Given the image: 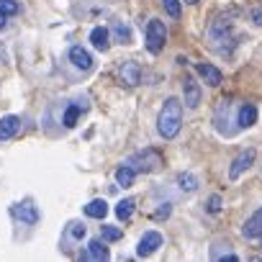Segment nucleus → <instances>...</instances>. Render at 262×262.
<instances>
[{"label": "nucleus", "instance_id": "423d86ee", "mask_svg": "<svg viewBox=\"0 0 262 262\" xmlns=\"http://www.w3.org/2000/svg\"><path fill=\"white\" fill-rule=\"evenodd\" d=\"M13 216L21 219V221L29 224V226H34V224L39 221V211H36V206H34L31 201H24V203L13 206Z\"/></svg>", "mask_w": 262, "mask_h": 262}, {"label": "nucleus", "instance_id": "ddd939ff", "mask_svg": "<svg viewBox=\"0 0 262 262\" xmlns=\"http://www.w3.org/2000/svg\"><path fill=\"white\" fill-rule=\"evenodd\" d=\"M90 41H93V47H95L98 52H105V49L111 47V34H108V29L95 26V29L90 31Z\"/></svg>", "mask_w": 262, "mask_h": 262}, {"label": "nucleus", "instance_id": "4468645a", "mask_svg": "<svg viewBox=\"0 0 262 262\" xmlns=\"http://www.w3.org/2000/svg\"><path fill=\"white\" fill-rule=\"evenodd\" d=\"M254 123H257V108L252 103H244L239 108V128H249Z\"/></svg>", "mask_w": 262, "mask_h": 262}, {"label": "nucleus", "instance_id": "2eb2a0df", "mask_svg": "<svg viewBox=\"0 0 262 262\" xmlns=\"http://www.w3.org/2000/svg\"><path fill=\"white\" fill-rule=\"evenodd\" d=\"M85 213H88L90 219H105V213H108V203H105L103 198H95V201H90V203L85 206Z\"/></svg>", "mask_w": 262, "mask_h": 262}, {"label": "nucleus", "instance_id": "412c9836", "mask_svg": "<svg viewBox=\"0 0 262 262\" xmlns=\"http://www.w3.org/2000/svg\"><path fill=\"white\" fill-rule=\"evenodd\" d=\"M0 13L3 16H16L18 13V3L16 0H0Z\"/></svg>", "mask_w": 262, "mask_h": 262}, {"label": "nucleus", "instance_id": "6ab92c4d", "mask_svg": "<svg viewBox=\"0 0 262 262\" xmlns=\"http://www.w3.org/2000/svg\"><path fill=\"white\" fill-rule=\"evenodd\" d=\"M116 183L118 185H123V188H128V185H134V170H131V167H118L116 170Z\"/></svg>", "mask_w": 262, "mask_h": 262}, {"label": "nucleus", "instance_id": "dca6fc26", "mask_svg": "<svg viewBox=\"0 0 262 262\" xmlns=\"http://www.w3.org/2000/svg\"><path fill=\"white\" fill-rule=\"evenodd\" d=\"M134 208H137V201H134V198H123V201H118V206H116V216H118L121 221H128L131 213H134Z\"/></svg>", "mask_w": 262, "mask_h": 262}, {"label": "nucleus", "instance_id": "cd10ccee", "mask_svg": "<svg viewBox=\"0 0 262 262\" xmlns=\"http://www.w3.org/2000/svg\"><path fill=\"white\" fill-rule=\"evenodd\" d=\"M6 18H8V16H3V13H0V29H6Z\"/></svg>", "mask_w": 262, "mask_h": 262}, {"label": "nucleus", "instance_id": "5701e85b", "mask_svg": "<svg viewBox=\"0 0 262 262\" xmlns=\"http://www.w3.org/2000/svg\"><path fill=\"white\" fill-rule=\"evenodd\" d=\"M67 236H70V239H75V242H80V239L85 236V224H70Z\"/></svg>", "mask_w": 262, "mask_h": 262}, {"label": "nucleus", "instance_id": "20e7f679", "mask_svg": "<svg viewBox=\"0 0 262 262\" xmlns=\"http://www.w3.org/2000/svg\"><path fill=\"white\" fill-rule=\"evenodd\" d=\"M160 247H162V234H160V231H147V234L139 239L137 254H139V257H152Z\"/></svg>", "mask_w": 262, "mask_h": 262}, {"label": "nucleus", "instance_id": "f8f14e48", "mask_svg": "<svg viewBox=\"0 0 262 262\" xmlns=\"http://www.w3.org/2000/svg\"><path fill=\"white\" fill-rule=\"evenodd\" d=\"M121 80L126 85H139L142 82V67L137 62H123L121 67Z\"/></svg>", "mask_w": 262, "mask_h": 262}, {"label": "nucleus", "instance_id": "c756f323", "mask_svg": "<svg viewBox=\"0 0 262 262\" xmlns=\"http://www.w3.org/2000/svg\"><path fill=\"white\" fill-rule=\"evenodd\" d=\"M185 3H198V0H185Z\"/></svg>", "mask_w": 262, "mask_h": 262}, {"label": "nucleus", "instance_id": "1a4fd4ad", "mask_svg": "<svg viewBox=\"0 0 262 262\" xmlns=\"http://www.w3.org/2000/svg\"><path fill=\"white\" fill-rule=\"evenodd\" d=\"M70 62H72L77 70H82V72H88V70L93 67V57H90V52L82 49V47H72V49H70Z\"/></svg>", "mask_w": 262, "mask_h": 262}, {"label": "nucleus", "instance_id": "c85d7f7f", "mask_svg": "<svg viewBox=\"0 0 262 262\" xmlns=\"http://www.w3.org/2000/svg\"><path fill=\"white\" fill-rule=\"evenodd\" d=\"M249 262H262V257H252V259H249Z\"/></svg>", "mask_w": 262, "mask_h": 262}, {"label": "nucleus", "instance_id": "aec40b11", "mask_svg": "<svg viewBox=\"0 0 262 262\" xmlns=\"http://www.w3.org/2000/svg\"><path fill=\"white\" fill-rule=\"evenodd\" d=\"M100 231H103L105 242H118L123 236V229H118V226H100Z\"/></svg>", "mask_w": 262, "mask_h": 262}, {"label": "nucleus", "instance_id": "a878e982", "mask_svg": "<svg viewBox=\"0 0 262 262\" xmlns=\"http://www.w3.org/2000/svg\"><path fill=\"white\" fill-rule=\"evenodd\" d=\"M167 216H170V203H165V208H160L155 213V219H167Z\"/></svg>", "mask_w": 262, "mask_h": 262}, {"label": "nucleus", "instance_id": "a211bd4d", "mask_svg": "<svg viewBox=\"0 0 262 262\" xmlns=\"http://www.w3.org/2000/svg\"><path fill=\"white\" fill-rule=\"evenodd\" d=\"M80 113H82V105H77V103H72L67 111H64V116H62V123L67 126V128H72V126H77V118H80Z\"/></svg>", "mask_w": 262, "mask_h": 262}, {"label": "nucleus", "instance_id": "bb28decb", "mask_svg": "<svg viewBox=\"0 0 262 262\" xmlns=\"http://www.w3.org/2000/svg\"><path fill=\"white\" fill-rule=\"evenodd\" d=\"M216 262H239V257H236V254H224V257H219Z\"/></svg>", "mask_w": 262, "mask_h": 262}, {"label": "nucleus", "instance_id": "393cba45", "mask_svg": "<svg viewBox=\"0 0 262 262\" xmlns=\"http://www.w3.org/2000/svg\"><path fill=\"white\" fill-rule=\"evenodd\" d=\"M206 208H208V213H219L221 211V195H211L208 203H206Z\"/></svg>", "mask_w": 262, "mask_h": 262}, {"label": "nucleus", "instance_id": "9d476101", "mask_svg": "<svg viewBox=\"0 0 262 262\" xmlns=\"http://www.w3.org/2000/svg\"><path fill=\"white\" fill-rule=\"evenodd\" d=\"M183 95H185V105L188 108H198V103H201V85L188 77L183 82Z\"/></svg>", "mask_w": 262, "mask_h": 262}, {"label": "nucleus", "instance_id": "7ed1b4c3", "mask_svg": "<svg viewBox=\"0 0 262 262\" xmlns=\"http://www.w3.org/2000/svg\"><path fill=\"white\" fill-rule=\"evenodd\" d=\"M254 160H257V152H254V149H244V152L231 162V167H229V180H239L242 172L254 165Z\"/></svg>", "mask_w": 262, "mask_h": 262}, {"label": "nucleus", "instance_id": "f03ea898", "mask_svg": "<svg viewBox=\"0 0 262 262\" xmlns=\"http://www.w3.org/2000/svg\"><path fill=\"white\" fill-rule=\"evenodd\" d=\"M165 39H167L165 24L157 21V18H152V21L147 24V49H149L152 54H160V52L165 49Z\"/></svg>", "mask_w": 262, "mask_h": 262}, {"label": "nucleus", "instance_id": "f257e3e1", "mask_svg": "<svg viewBox=\"0 0 262 262\" xmlns=\"http://www.w3.org/2000/svg\"><path fill=\"white\" fill-rule=\"evenodd\" d=\"M180 126H183V103L178 98H167L160 118H157V128L165 139H175L180 134Z\"/></svg>", "mask_w": 262, "mask_h": 262}, {"label": "nucleus", "instance_id": "b1692460", "mask_svg": "<svg viewBox=\"0 0 262 262\" xmlns=\"http://www.w3.org/2000/svg\"><path fill=\"white\" fill-rule=\"evenodd\" d=\"M162 6H165V11H167L172 18L180 16V0H162Z\"/></svg>", "mask_w": 262, "mask_h": 262}, {"label": "nucleus", "instance_id": "9b49d317", "mask_svg": "<svg viewBox=\"0 0 262 262\" xmlns=\"http://www.w3.org/2000/svg\"><path fill=\"white\" fill-rule=\"evenodd\" d=\"M18 128H21V118H18V116H6V118H0V142H6V139L16 137Z\"/></svg>", "mask_w": 262, "mask_h": 262}, {"label": "nucleus", "instance_id": "4be33fe9", "mask_svg": "<svg viewBox=\"0 0 262 262\" xmlns=\"http://www.w3.org/2000/svg\"><path fill=\"white\" fill-rule=\"evenodd\" d=\"M113 34H116V39H118L121 44H131V31H128L126 26L116 24V26H113Z\"/></svg>", "mask_w": 262, "mask_h": 262}, {"label": "nucleus", "instance_id": "39448f33", "mask_svg": "<svg viewBox=\"0 0 262 262\" xmlns=\"http://www.w3.org/2000/svg\"><path fill=\"white\" fill-rule=\"evenodd\" d=\"M82 262H111L108 247H105L100 239L88 242V249H85V254H82Z\"/></svg>", "mask_w": 262, "mask_h": 262}, {"label": "nucleus", "instance_id": "f3484780", "mask_svg": "<svg viewBox=\"0 0 262 262\" xmlns=\"http://www.w3.org/2000/svg\"><path fill=\"white\" fill-rule=\"evenodd\" d=\"M178 188H180L183 193H193V190H198V180H195V175H190V172H180V175H178Z\"/></svg>", "mask_w": 262, "mask_h": 262}, {"label": "nucleus", "instance_id": "6e6552de", "mask_svg": "<svg viewBox=\"0 0 262 262\" xmlns=\"http://www.w3.org/2000/svg\"><path fill=\"white\" fill-rule=\"evenodd\" d=\"M195 72L206 80V85H211V88H216V85H221L224 82V75H221V70L219 67H213V64H195Z\"/></svg>", "mask_w": 262, "mask_h": 262}, {"label": "nucleus", "instance_id": "0eeeda50", "mask_svg": "<svg viewBox=\"0 0 262 262\" xmlns=\"http://www.w3.org/2000/svg\"><path fill=\"white\" fill-rule=\"evenodd\" d=\"M242 234H244L247 239H257V236H262V206H259V208L244 221Z\"/></svg>", "mask_w": 262, "mask_h": 262}]
</instances>
